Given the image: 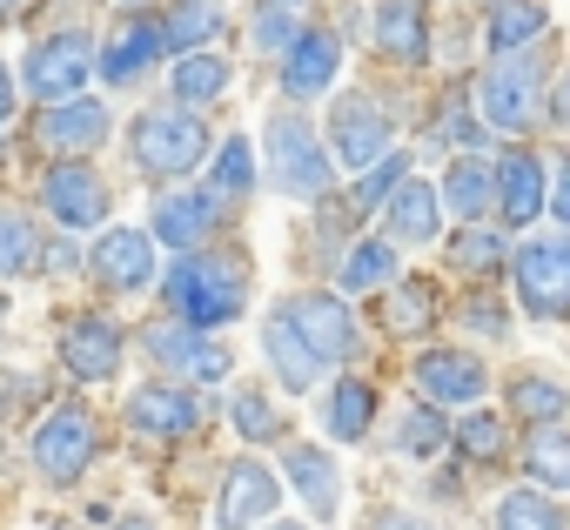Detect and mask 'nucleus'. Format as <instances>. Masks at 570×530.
<instances>
[{
    "label": "nucleus",
    "mask_w": 570,
    "mask_h": 530,
    "mask_svg": "<svg viewBox=\"0 0 570 530\" xmlns=\"http://www.w3.org/2000/svg\"><path fill=\"white\" fill-rule=\"evenodd\" d=\"M289 8H303V0H289Z\"/></svg>",
    "instance_id": "55"
},
{
    "label": "nucleus",
    "mask_w": 570,
    "mask_h": 530,
    "mask_svg": "<svg viewBox=\"0 0 570 530\" xmlns=\"http://www.w3.org/2000/svg\"><path fill=\"white\" fill-rule=\"evenodd\" d=\"M8 121H14V75L0 68V128H8Z\"/></svg>",
    "instance_id": "49"
},
{
    "label": "nucleus",
    "mask_w": 570,
    "mask_h": 530,
    "mask_svg": "<svg viewBox=\"0 0 570 530\" xmlns=\"http://www.w3.org/2000/svg\"><path fill=\"white\" fill-rule=\"evenodd\" d=\"M161 303H168V316L222 336L248 310V262L242 255L195 248V255H181V262H168V269H161Z\"/></svg>",
    "instance_id": "1"
},
{
    "label": "nucleus",
    "mask_w": 570,
    "mask_h": 530,
    "mask_svg": "<svg viewBox=\"0 0 570 530\" xmlns=\"http://www.w3.org/2000/svg\"><path fill=\"white\" fill-rule=\"evenodd\" d=\"M28 450H35V470H41L55 490H75V483L88 477V463L101 457V436H95V416H88L81 403H61V410H48V416L35 423Z\"/></svg>",
    "instance_id": "7"
},
{
    "label": "nucleus",
    "mask_w": 570,
    "mask_h": 530,
    "mask_svg": "<svg viewBox=\"0 0 570 530\" xmlns=\"http://www.w3.org/2000/svg\"><path fill=\"white\" fill-rule=\"evenodd\" d=\"M141 350H148V363H155L161 376H195V383H228V376H235V350H228L222 336L181 323V316L155 323V330L141 336Z\"/></svg>",
    "instance_id": "9"
},
{
    "label": "nucleus",
    "mask_w": 570,
    "mask_h": 530,
    "mask_svg": "<svg viewBox=\"0 0 570 530\" xmlns=\"http://www.w3.org/2000/svg\"><path fill=\"white\" fill-rule=\"evenodd\" d=\"M363 530H443V523L423 517V510H403V503H376V510L363 517Z\"/></svg>",
    "instance_id": "45"
},
{
    "label": "nucleus",
    "mask_w": 570,
    "mask_h": 530,
    "mask_svg": "<svg viewBox=\"0 0 570 530\" xmlns=\"http://www.w3.org/2000/svg\"><path fill=\"white\" fill-rule=\"evenodd\" d=\"M510 283H517V303L530 323H570V235H530L517 242L510 255Z\"/></svg>",
    "instance_id": "5"
},
{
    "label": "nucleus",
    "mask_w": 570,
    "mask_h": 530,
    "mask_svg": "<svg viewBox=\"0 0 570 530\" xmlns=\"http://www.w3.org/2000/svg\"><path fill=\"white\" fill-rule=\"evenodd\" d=\"M28 8V0H0V14H21Z\"/></svg>",
    "instance_id": "51"
},
{
    "label": "nucleus",
    "mask_w": 570,
    "mask_h": 530,
    "mask_svg": "<svg viewBox=\"0 0 570 530\" xmlns=\"http://www.w3.org/2000/svg\"><path fill=\"white\" fill-rule=\"evenodd\" d=\"M410 383H416V396L436 403V410H476L483 390H490V363H483L476 350H463V343H430V350H416Z\"/></svg>",
    "instance_id": "10"
},
{
    "label": "nucleus",
    "mask_w": 570,
    "mask_h": 530,
    "mask_svg": "<svg viewBox=\"0 0 570 530\" xmlns=\"http://www.w3.org/2000/svg\"><path fill=\"white\" fill-rule=\"evenodd\" d=\"M403 276V248L390 235H356L343 255H336V289L356 303V296H383L390 283Z\"/></svg>",
    "instance_id": "26"
},
{
    "label": "nucleus",
    "mask_w": 570,
    "mask_h": 530,
    "mask_svg": "<svg viewBox=\"0 0 570 530\" xmlns=\"http://www.w3.org/2000/svg\"><path fill=\"white\" fill-rule=\"evenodd\" d=\"M128 161L148 181H188L202 161H215V135L195 108H148L128 128Z\"/></svg>",
    "instance_id": "4"
},
{
    "label": "nucleus",
    "mask_w": 570,
    "mask_h": 530,
    "mask_svg": "<svg viewBox=\"0 0 570 530\" xmlns=\"http://www.w3.org/2000/svg\"><path fill=\"white\" fill-rule=\"evenodd\" d=\"M255 181H262V168H255L248 135H228V141L215 148V161H208V188H215L222 202H248V195H255Z\"/></svg>",
    "instance_id": "39"
},
{
    "label": "nucleus",
    "mask_w": 570,
    "mask_h": 530,
    "mask_svg": "<svg viewBox=\"0 0 570 530\" xmlns=\"http://www.w3.org/2000/svg\"><path fill=\"white\" fill-rule=\"evenodd\" d=\"M390 148H396V115H390V108H376L370 95H343V101L330 108V155H336V168L363 175V168H376Z\"/></svg>",
    "instance_id": "14"
},
{
    "label": "nucleus",
    "mask_w": 570,
    "mask_h": 530,
    "mask_svg": "<svg viewBox=\"0 0 570 530\" xmlns=\"http://www.w3.org/2000/svg\"><path fill=\"white\" fill-rule=\"evenodd\" d=\"M550 222L570 235V161L557 168V181H550Z\"/></svg>",
    "instance_id": "47"
},
{
    "label": "nucleus",
    "mask_w": 570,
    "mask_h": 530,
    "mask_svg": "<svg viewBox=\"0 0 570 530\" xmlns=\"http://www.w3.org/2000/svg\"><path fill=\"white\" fill-rule=\"evenodd\" d=\"M262 356H268V370H275V383L289 390V396H309L323 376H330V363L316 356V343L296 330V316L289 310H268V323H262Z\"/></svg>",
    "instance_id": "19"
},
{
    "label": "nucleus",
    "mask_w": 570,
    "mask_h": 530,
    "mask_svg": "<svg viewBox=\"0 0 570 530\" xmlns=\"http://www.w3.org/2000/svg\"><path fill=\"white\" fill-rule=\"evenodd\" d=\"M543 35H550V0H483V48L490 55L543 48Z\"/></svg>",
    "instance_id": "28"
},
{
    "label": "nucleus",
    "mask_w": 570,
    "mask_h": 530,
    "mask_svg": "<svg viewBox=\"0 0 570 530\" xmlns=\"http://www.w3.org/2000/svg\"><path fill=\"white\" fill-rule=\"evenodd\" d=\"M550 161L530 148V141H510L503 155H497V222L510 228V235H523V228H537L543 215H550Z\"/></svg>",
    "instance_id": "13"
},
{
    "label": "nucleus",
    "mask_w": 570,
    "mask_h": 530,
    "mask_svg": "<svg viewBox=\"0 0 570 530\" xmlns=\"http://www.w3.org/2000/svg\"><path fill=\"white\" fill-rule=\"evenodd\" d=\"M550 55L543 48H523V55H490V68L476 75V115L490 121V135H510V141H530V128L550 115Z\"/></svg>",
    "instance_id": "2"
},
{
    "label": "nucleus",
    "mask_w": 570,
    "mask_h": 530,
    "mask_svg": "<svg viewBox=\"0 0 570 530\" xmlns=\"http://www.w3.org/2000/svg\"><path fill=\"white\" fill-rule=\"evenodd\" d=\"M108 135H115V108L101 95H75V101H55L41 115V141L55 155H95Z\"/></svg>",
    "instance_id": "22"
},
{
    "label": "nucleus",
    "mask_w": 570,
    "mask_h": 530,
    "mask_svg": "<svg viewBox=\"0 0 570 530\" xmlns=\"http://www.w3.org/2000/svg\"><path fill=\"white\" fill-rule=\"evenodd\" d=\"M75 269H81V248L75 242H55L48 248V276H75Z\"/></svg>",
    "instance_id": "48"
},
{
    "label": "nucleus",
    "mask_w": 570,
    "mask_h": 530,
    "mask_svg": "<svg viewBox=\"0 0 570 530\" xmlns=\"http://www.w3.org/2000/svg\"><path fill=\"white\" fill-rule=\"evenodd\" d=\"M115 530H155V523H148V517H121Z\"/></svg>",
    "instance_id": "50"
},
{
    "label": "nucleus",
    "mask_w": 570,
    "mask_h": 530,
    "mask_svg": "<svg viewBox=\"0 0 570 530\" xmlns=\"http://www.w3.org/2000/svg\"><path fill=\"white\" fill-rule=\"evenodd\" d=\"M282 503V477L262 463V457H235L222 470V490H215V523L222 530H262Z\"/></svg>",
    "instance_id": "17"
},
{
    "label": "nucleus",
    "mask_w": 570,
    "mask_h": 530,
    "mask_svg": "<svg viewBox=\"0 0 570 530\" xmlns=\"http://www.w3.org/2000/svg\"><path fill=\"white\" fill-rule=\"evenodd\" d=\"M370 35H376V55L390 68H423L430 61V0H376L370 8Z\"/></svg>",
    "instance_id": "20"
},
{
    "label": "nucleus",
    "mask_w": 570,
    "mask_h": 530,
    "mask_svg": "<svg viewBox=\"0 0 570 530\" xmlns=\"http://www.w3.org/2000/svg\"><path fill=\"white\" fill-rule=\"evenodd\" d=\"M228 423H235L242 443H282V430H289V423H282V410H275V396L255 390V383L228 396Z\"/></svg>",
    "instance_id": "41"
},
{
    "label": "nucleus",
    "mask_w": 570,
    "mask_h": 530,
    "mask_svg": "<svg viewBox=\"0 0 570 530\" xmlns=\"http://www.w3.org/2000/svg\"><path fill=\"white\" fill-rule=\"evenodd\" d=\"M450 443H456V423H450L436 403H423V396H416V403L396 416V430H390V450H396V457H416V463L443 457Z\"/></svg>",
    "instance_id": "36"
},
{
    "label": "nucleus",
    "mask_w": 570,
    "mask_h": 530,
    "mask_svg": "<svg viewBox=\"0 0 570 530\" xmlns=\"http://www.w3.org/2000/svg\"><path fill=\"white\" fill-rule=\"evenodd\" d=\"M376 410H383V396H376L370 376H336L330 396H323V430H330V443H363V436L376 430Z\"/></svg>",
    "instance_id": "30"
},
{
    "label": "nucleus",
    "mask_w": 570,
    "mask_h": 530,
    "mask_svg": "<svg viewBox=\"0 0 570 530\" xmlns=\"http://www.w3.org/2000/svg\"><path fill=\"white\" fill-rule=\"evenodd\" d=\"M463 463H503L510 457V423L503 416H490V410H470L463 423H456V443H450Z\"/></svg>",
    "instance_id": "43"
},
{
    "label": "nucleus",
    "mask_w": 570,
    "mask_h": 530,
    "mask_svg": "<svg viewBox=\"0 0 570 530\" xmlns=\"http://www.w3.org/2000/svg\"><path fill=\"white\" fill-rule=\"evenodd\" d=\"M41 208L61 222V228H108V215H115V195H108V181L95 175V161L88 155H61L48 175H41Z\"/></svg>",
    "instance_id": "11"
},
{
    "label": "nucleus",
    "mask_w": 570,
    "mask_h": 530,
    "mask_svg": "<svg viewBox=\"0 0 570 530\" xmlns=\"http://www.w3.org/2000/svg\"><path fill=\"white\" fill-rule=\"evenodd\" d=\"M155 228H128V222H108L88 248V276L115 296H141V289H161V255H155Z\"/></svg>",
    "instance_id": "8"
},
{
    "label": "nucleus",
    "mask_w": 570,
    "mask_h": 530,
    "mask_svg": "<svg viewBox=\"0 0 570 530\" xmlns=\"http://www.w3.org/2000/svg\"><path fill=\"white\" fill-rule=\"evenodd\" d=\"M497 530H570V503L557 490H537V483H510L490 510Z\"/></svg>",
    "instance_id": "34"
},
{
    "label": "nucleus",
    "mask_w": 570,
    "mask_h": 530,
    "mask_svg": "<svg viewBox=\"0 0 570 530\" xmlns=\"http://www.w3.org/2000/svg\"><path fill=\"white\" fill-rule=\"evenodd\" d=\"M282 310L296 316V330L316 343V356H323L330 370H336V363H356L363 323H356V310H350L343 289H296V296H282Z\"/></svg>",
    "instance_id": "15"
},
{
    "label": "nucleus",
    "mask_w": 570,
    "mask_h": 530,
    "mask_svg": "<svg viewBox=\"0 0 570 530\" xmlns=\"http://www.w3.org/2000/svg\"><path fill=\"white\" fill-rule=\"evenodd\" d=\"M228 202L215 195V188H161V202H155V242L161 248H175V255H195V248H208L215 235H222V215Z\"/></svg>",
    "instance_id": "16"
},
{
    "label": "nucleus",
    "mask_w": 570,
    "mask_h": 530,
    "mask_svg": "<svg viewBox=\"0 0 570 530\" xmlns=\"http://www.w3.org/2000/svg\"><path fill=\"white\" fill-rule=\"evenodd\" d=\"M436 316H443L436 276H396L383 289V330L390 336H423V330H436Z\"/></svg>",
    "instance_id": "32"
},
{
    "label": "nucleus",
    "mask_w": 570,
    "mask_h": 530,
    "mask_svg": "<svg viewBox=\"0 0 570 530\" xmlns=\"http://www.w3.org/2000/svg\"><path fill=\"white\" fill-rule=\"evenodd\" d=\"M510 416H517L523 430H550V423H563V416H570V390H563V376H550V370H517V376H510Z\"/></svg>",
    "instance_id": "33"
},
{
    "label": "nucleus",
    "mask_w": 570,
    "mask_h": 530,
    "mask_svg": "<svg viewBox=\"0 0 570 530\" xmlns=\"http://www.w3.org/2000/svg\"><path fill=\"white\" fill-rule=\"evenodd\" d=\"M403 181H410V155H403V148H390L376 168H363V175H356L350 208H356V215H383V208H390V195H396Z\"/></svg>",
    "instance_id": "42"
},
{
    "label": "nucleus",
    "mask_w": 570,
    "mask_h": 530,
    "mask_svg": "<svg viewBox=\"0 0 570 530\" xmlns=\"http://www.w3.org/2000/svg\"><path fill=\"white\" fill-rule=\"evenodd\" d=\"M262 530H309V523H262Z\"/></svg>",
    "instance_id": "52"
},
{
    "label": "nucleus",
    "mask_w": 570,
    "mask_h": 530,
    "mask_svg": "<svg viewBox=\"0 0 570 530\" xmlns=\"http://www.w3.org/2000/svg\"><path fill=\"white\" fill-rule=\"evenodd\" d=\"M336 75H343V41L330 28H303V41L275 61V81L289 101H323L336 88Z\"/></svg>",
    "instance_id": "21"
},
{
    "label": "nucleus",
    "mask_w": 570,
    "mask_h": 530,
    "mask_svg": "<svg viewBox=\"0 0 570 530\" xmlns=\"http://www.w3.org/2000/svg\"><path fill=\"white\" fill-rule=\"evenodd\" d=\"M55 356H61V376H68V383H115V376H121V363H128V336H121V323H115V316L81 310V316H68V323H61Z\"/></svg>",
    "instance_id": "12"
},
{
    "label": "nucleus",
    "mask_w": 570,
    "mask_h": 530,
    "mask_svg": "<svg viewBox=\"0 0 570 530\" xmlns=\"http://www.w3.org/2000/svg\"><path fill=\"white\" fill-rule=\"evenodd\" d=\"M510 228L503 222H456L450 235H443V262L456 276H470V283H483V276H510Z\"/></svg>",
    "instance_id": "25"
},
{
    "label": "nucleus",
    "mask_w": 570,
    "mask_h": 530,
    "mask_svg": "<svg viewBox=\"0 0 570 530\" xmlns=\"http://www.w3.org/2000/svg\"><path fill=\"white\" fill-rule=\"evenodd\" d=\"M48 262V235L28 208H0V283H21V276H41Z\"/></svg>",
    "instance_id": "35"
},
{
    "label": "nucleus",
    "mask_w": 570,
    "mask_h": 530,
    "mask_svg": "<svg viewBox=\"0 0 570 530\" xmlns=\"http://www.w3.org/2000/svg\"><path fill=\"white\" fill-rule=\"evenodd\" d=\"M543 121H550L557 135H570V68L550 81V115H543Z\"/></svg>",
    "instance_id": "46"
},
{
    "label": "nucleus",
    "mask_w": 570,
    "mask_h": 530,
    "mask_svg": "<svg viewBox=\"0 0 570 530\" xmlns=\"http://www.w3.org/2000/svg\"><path fill=\"white\" fill-rule=\"evenodd\" d=\"M222 28H228V8H222V0H175L168 21H161L168 55H202V48L222 41Z\"/></svg>",
    "instance_id": "37"
},
{
    "label": "nucleus",
    "mask_w": 570,
    "mask_h": 530,
    "mask_svg": "<svg viewBox=\"0 0 570 530\" xmlns=\"http://www.w3.org/2000/svg\"><path fill=\"white\" fill-rule=\"evenodd\" d=\"M456 316H463V330H470L476 343H510V310H503L497 296H483V289H476V296H463V310H456Z\"/></svg>",
    "instance_id": "44"
},
{
    "label": "nucleus",
    "mask_w": 570,
    "mask_h": 530,
    "mask_svg": "<svg viewBox=\"0 0 570 530\" xmlns=\"http://www.w3.org/2000/svg\"><path fill=\"white\" fill-rule=\"evenodd\" d=\"M228 81H235V68H228V55H215V48H202V55H175V68H168V95H175V108H215L222 95H228Z\"/></svg>",
    "instance_id": "31"
},
{
    "label": "nucleus",
    "mask_w": 570,
    "mask_h": 530,
    "mask_svg": "<svg viewBox=\"0 0 570 530\" xmlns=\"http://www.w3.org/2000/svg\"><path fill=\"white\" fill-rule=\"evenodd\" d=\"M128 430L148 443H181L202 430V396L188 383H141L128 396Z\"/></svg>",
    "instance_id": "18"
},
{
    "label": "nucleus",
    "mask_w": 570,
    "mask_h": 530,
    "mask_svg": "<svg viewBox=\"0 0 570 530\" xmlns=\"http://www.w3.org/2000/svg\"><path fill=\"white\" fill-rule=\"evenodd\" d=\"M161 55H168L161 21L128 14V21H121V35H115V41H108V55H101V75H108L115 88H135V81H148V75L161 68Z\"/></svg>",
    "instance_id": "27"
},
{
    "label": "nucleus",
    "mask_w": 570,
    "mask_h": 530,
    "mask_svg": "<svg viewBox=\"0 0 570 530\" xmlns=\"http://www.w3.org/2000/svg\"><path fill=\"white\" fill-rule=\"evenodd\" d=\"M282 477H289V490L309 503L316 523H330L343 510V470L323 443H282Z\"/></svg>",
    "instance_id": "24"
},
{
    "label": "nucleus",
    "mask_w": 570,
    "mask_h": 530,
    "mask_svg": "<svg viewBox=\"0 0 570 530\" xmlns=\"http://www.w3.org/2000/svg\"><path fill=\"white\" fill-rule=\"evenodd\" d=\"M443 188L436 181H423V175H410L396 195H390V208H383V235L396 242V248H430L436 235H443Z\"/></svg>",
    "instance_id": "23"
},
{
    "label": "nucleus",
    "mask_w": 570,
    "mask_h": 530,
    "mask_svg": "<svg viewBox=\"0 0 570 530\" xmlns=\"http://www.w3.org/2000/svg\"><path fill=\"white\" fill-rule=\"evenodd\" d=\"M262 155H268L275 195H289V202H330V188H336V155H330V135H316L309 115L275 108V115L262 121Z\"/></svg>",
    "instance_id": "3"
},
{
    "label": "nucleus",
    "mask_w": 570,
    "mask_h": 530,
    "mask_svg": "<svg viewBox=\"0 0 570 530\" xmlns=\"http://www.w3.org/2000/svg\"><path fill=\"white\" fill-rule=\"evenodd\" d=\"M523 477H530L537 490H557V497H570V423L530 430V443H523Z\"/></svg>",
    "instance_id": "38"
},
{
    "label": "nucleus",
    "mask_w": 570,
    "mask_h": 530,
    "mask_svg": "<svg viewBox=\"0 0 570 530\" xmlns=\"http://www.w3.org/2000/svg\"><path fill=\"white\" fill-rule=\"evenodd\" d=\"M41 530H61V523H41Z\"/></svg>",
    "instance_id": "54"
},
{
    "label": "nucleus",
    "mask_w": 570,
    "mask_h": 530,
    "mask_svg": "<svg viewBox=\"0 0 570 530\" xmlns=\"http://www.w3.org/2000/svg\"><path fill=\"white\" fill-rule=\"evenodd\" d=\"M121 8H128V14H141V8H148V0H121Z\"/></svg>",
    "instance_id": "53"
},
{
    "label": "nucleus",
    "mask_w": 570,
    "mask_h": 530,
    "mask_svg": "<svg viewBox=\"0 0 570 530\" xmlns=\"http://www.w3.org/2000/svg\"><path fill=\"white\" fill-rule=\"evenodd\" d=\"M101 68V48H95V35H81V28H61V35H41L35 48H28V61H21V88L35 95V101H75L81 88H88V75Z\"/></svg>",
    "instance_id": "6"
},
{
    "label": "nucleus",
    "mask_w": 570,
    "mask_h": 530,
    "mask_svg": "<svg viewBox=\"0 0 570 530\" xmlns=\"http://www.w3.org/2000/svg\"><path fill=\"white\" fill-rule=\"evenodd\" d=\"M296 41H303V14L289 8V0H262V8L248 14V48H255V55L282 61Z\"/></svg>",
    "instance_id": "40"
},
{
    "label": "nucleus",
    "mask_w": 570,
    "mask_h": 530,
    "mask_svg": "<svg viewBox=\"0 0 570 530\" xmlns=\"http://www.w3.org/2000/svg\"><path fill=\"white\" fill-rule=\"evenodd\" d=\"M436 188H443V208L456 222H490L497 215V161H483V155H456Z\"/></svg>",
    "instance_id": "29"
}]
</instances>
